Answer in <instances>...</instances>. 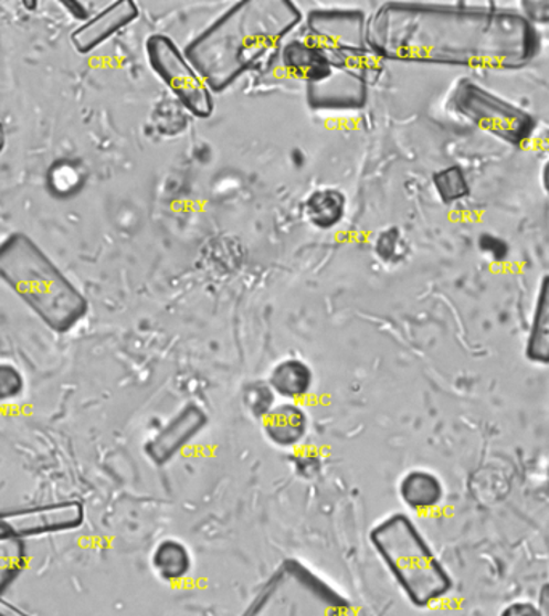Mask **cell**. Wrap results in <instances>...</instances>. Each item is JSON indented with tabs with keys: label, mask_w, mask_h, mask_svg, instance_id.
Returning <instances> with one entry per match:
<instances>
[{
	"label": "cell",
	"mask_w": 549,
	"mask_h": 616,
	"mask_svg": "<svg viewBox=\"0 0 549 616\" xmlns=\"http://www.w3.org/2000/svg\"><path fill=\"white\" fill-rule=\"evenodd\" d=\"M374 42L388 56L460 68L509 71L530 65L541 49L537 26L497 7L386 6Z\"/></svg>",
	"instance_id": "6da1fadb"
},
{
	"label": "cell",
	"mask_w": 549,
	"mask_h": 616,
	"mask_svg": "<svg viewBox=\"0 0 549 616\" xmlns=\"http://www.w3.org/2000/svg\"><path fill=\"white\" fill-rule=\"evenodd\" d=\"M300 20L293 3L241 2L187 49L209 87L221 91Z\"/></svg>",
	"instance_id": "7a4b0ae2"
},
{
	"label": "cell",
	"mask_w": 549,
	"mask_h": 616,
	"mask_svg": "<svg viewBox=\"0 0 549 616\" xmlns=\"http://www.w3.org/2000/svg\"><path fill=\"white\" fill-rule=\"evenodd\" d=\"M0 279L59 334L70 332L87 315L83 293L24 233L0 241Z\"/></svg>",
	"instance_id": "3957f363"
},
{
	"label": "cell",
	"mask_w": 549,
	"mask_h": 616,
	"mask_svg": "<svg viewBox=\"0 0 549 616\" xmlns=\"http://www.w3.org/2000/svg\"><path fill=\"white\" fill-rule=\"evenodd\" d=\"M371 541L397 582L416 604H430L448 591L450 578L444 566L439 564L409 517L403 513L389 517L373 530Z\"/></svg>",
	"instance_id": "277c9868"
},
{
	"label": "cell",
	"mask_w": 549,
	"mask_h": 616,
	"mask_svg": "<svg viewBox=\"0 0 549 616\" xmlns=\"http://www.w3.org/2000/svg\"><path fill=\"white\" fill-rule=\"evenodd\" d=\"M450 105L482 132L492 134L511 147L529 144L537 130L538 120L530 113L471 79L460 81Z\"/></svg>",
	"instance_id": "5b68a950"
},
{
	"label": "cell",
	"mask_w": 549,
	"mask_h": 616,
	"mask_svg": "<svg viewBox=\"0 0 549 616\" xmlns=\"http://www.w3.org/2000/svg\"><path fill=\"white\" fill-rule=\"evenodd\" d=\"M148 59L151 66L177 97L200 118H208L212 113V97L203 79L186 62V56L165 35H154L147 42Z\"/></svg>",
	"instance_id": "8992f818"
},
{
	"label": "cell",
	"mask_w": 549,
	"mask_h": 616,
	"mask_svg": "<svg viewBox=\"0 0 549 616\" xmlns=\"http://www.w3.org/2000/svg\"><path fill=\"white\" fill-rule=\"evenodd\" d=\"M84 508L77 501L53 502L20 511L0 512V537L17 538L27 543L31 538L65 533L84 523Z\"/></svg>",
	"instance_id": "52a82bcc"
},
{
	"label": "cell",
	"mask_w": 549,
	"mask_h": 616,
	"mask_svg": "<svg viewBox=\"0 0 549 616\" xmlns=\"http://www.w3.org/2000/svg\"><path fill=\"white\" fill-rule=\"evenodd\" d=\"M138 15L136 3L116 2L86 21L71 34V42L80 53H88L108 41L113 34L133 23Z\"/></svg>",
	"instance_id": "ba28073f"
},
{
	"label": "cell",
	"mask_w": 549,
	"mask_h": 616,
	"mask_svg": "<svg viewBox=\"0 0 549 616\" xmlns=\"http://www.w3.org/2000/svg\"><path fill=\"white\" fill-rule=\"evenodd\" d=\"M204 423H207V416L201 413V410H183L151 444L150 453L155 461L158 464L168 461L173 453L179 452L182 445H186L203 427Z\"/></svg>",
	"instance_id": "9c48e42d"
},
{
	"label": "cell",
	"mask_w": 549,
	"mask_h": 616,
	"mask_svg": "<svg viewBox=\"0 0 549 616\" xmlns=\"http://www.w3.org/2000/svg\"><path fill=\"white\" fill-rule=\"evenodd\" d=\"M526 357L532 363L549 364V275L541 279L535 300Z\"/></svg>",
	"instance_id": "30bf717a"
},
{
	"label": "cell",
	"mask_w": 549,
	"mask_h": 616,
	"mask_svg": "<svg viewBox=\"0 0 549 616\" xmlns=\"http://www.w3.org/2000/svg\"><path fill=\"white\" fill-rule=\"evenodd\" d=\"M400 495L414 511H427L441 502L444 490L437 477L424 470H414L402 480Z\"/></svg>",
	"instance_id": "8fae6325"
},
{
	"label": "cell",
	"mask_w": 549,
	"mask_h": 616,
	"mask_svg": "<svg viewBox=\"0 0 549 616\" xmlns=\"http://www.w3.org/2000/svg\"><path fill=\"white\" fill-rule=\"evenodd\" d=\"M267 432L272 440L279 445L296 444L306 431V417L294 406H282L271 414L267 421Z\"/></svg>",
	"instance_id": "7c38bea8"
},
{
	"label": "cell",
	"mask_w": 549,
	"mask_h": 616,
	"mask_svg": "<svg viewBox=\"0 0 549 616\" xmlns=\"http://www.w3.org/2000/svg\"><path fill=\"white\" fill-rule=\"evenodd\" d=\"M27 565V543L0 537V597L17 582Z\"/></svg>",
	"instance_id": "4fadbf2b"
},
{
	"label": "cell",
	"mask_w": 549,
	"mask_h": 616,
	"mask_svg": "<svg viewBox=\"0 0 549 616\" xmlns=\"http://www.w3.org/2000/svg\"><path fill=\"white\" fill-rule=\"evenodd\" d=\"M310 382V371L299 361H286V363L279 364L272 374V385L275 391L289 399L306 394Z\"/></svg>",
	"instance_id": "5bb4252c"
},
{
	"label": "cell",
	"mask_w": 549,
	"mask_h": 616,
	"mask_svg": "<svg viewBox=\"0 0 549 616\" xmlns=\"http://www.w3.org/2000/svg\"><path fill=\"white\" fill-rule=\"evenodd\" d=\"M307 209L312 223L328 229L341 221L344 198L338 191H317L307 203Z\"/></svg>",
	"instance_id": "9a60e30c"
},
{
	"label": "cell",
	"mask_w": 549,
	"mask_h": 616,
	"mask_svg": "<svg viewBox=\"0 0 549 616\" xmlns=\"http://www.w3.org/2000/svg\"><path fill=\"white\" fill-rule=\"evenodd\" d=\"M155 566L165 578H180L189 570V554L187 549L176 541H166L156 549Z\"/></svg>",
	"instance_id": "2e32d148"
},
{
	"label": "cell",
	"mask_w": 549,
	"mask_h": 616,
	"mask_svg": "<svg viewBox=\"0 0 549 616\" xmlns=\"http://www.w3.org/2000/svg\"><path fill=\"white\" fill-rule=\"evenodd\" d=\"M434 185L445 203H455V201L463 200L471 191L466 176H464L463 169L458 168V166H453V168L435 173Z\"/></svg>",
	"instance_id": "e0dca14e"
},
{
	"label": "cell",
	"mask_w": 549,
	"mask_h": 616,
	"mask_svg": "<svg viewBox=\"0 0 549 616\" xmlns=\"http://www.w3.org/2000/svg\"><path fill=\"white\" fill-rule=\"evenodd\" d=\"M24 392V378L17 367L0 363V403L13 402Z\"/></svg>",
	"instance_id": "ac0fdd59"
},
{
	"label": "cell",
	"mask_w": 549,
	"mask_h": 616,
	"mask_svg": "<svg viewBox=\"0 0 549 616\" xmlns=\"http://www.w3.org/2000/svg\"><path fill=\"white\" fill-rule=\"evenodd\" d=\"M522 15L537 26V24H549V0H530L520 3Z\"/></svg>",
	"instance_id": "d6986e66"
},
{
	"label": "cell",
	"mask_w": 549,
	"mask_h": 616,
	"mask_svg": "<svg viewBox=\"0 0 549 616\" xmlns=\"http://www.w3.org/2000/svg\"><path fill=\"white\" fill-rule=\"evenodd\" d=\"M503 616H540V614H538L537 608L532 607V605L519 604L508 608Z\"/></svg>",
	"instance_id": "ffe728a7"
},
{
	"label": "cell",
	"mask_w": 549,
	"mask_h": 616,
	"mask_svg": "<svg viewBox=\"0 0 549 616\" xmlns=\"http://www.w3.org/2000/svg\"><path fill=\"white\" fill-rule=\"evenodd\" d=\"M541 185H543V190L547 191L549 197V159L545 162L543 171H541Z\"/></svg>",
	"instance_id": "44dd1931"
},
{
	"label": "cell",
	"mask_w": 549,
	"mask_h": 616,
	"mask_svg": "<svg viewBox=\"0 0 549 616\" xmlns=\"http://www.w3.org/2000/svg\"><path fill=\"white\" fill-rule=\"evenodd\" d=\"M6 129H3L2 123H0V155H2L3 148H6Z\"/></svg>",
	"instance_id": "7402d4cb"
}]
</instances>
